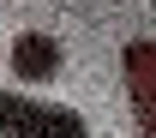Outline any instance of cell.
I'll return each mask as SVG.
<instances>
[{
  "label": "cell",
  "instance_id": "1",
  "mask_svg": "<svg viewBox=\"0 0 156 138\" xmlns=\"http://www.w3.org/2000/svg\"><path fill=\"white\" fill-rule=\"evenodd\" d=\"M0 138H90L78 108L36 102L24 90H0Z\"/></svg>",
  "mask_w": 156,
  "mask_h": 138
},
{
  "label": "cell",
  "instance_id": "3",
  "mask_svg": "<svg viewBox=\"0 0 156 138\" xmlns=\"http://www.w3.org/2000/svg\"><path fill=\"white\" fill-rule=\"evenodd\" d=\"M12 72H18V84H48L60 72V42L42 30H24L12 42Z\"/></svg>",
  "mask_w": 156,
  "mask_h": 138
},
{
  "label": "cell",
  "instance_id": "2",
  "mask_svg": "<svg viewBox=\"0 0 156 138\" xmlns=\"http://www.w3.org/2000/svg\"><path fill=\"white\" fill-rule=\"evenodd\" d=\"M120 66H126V96H132L138 132L156 138V42L150 36H132L126 48H120Z\"/></svg>",
  "mask_w": 156,
  "mask_h": 138
}]
</instances>
